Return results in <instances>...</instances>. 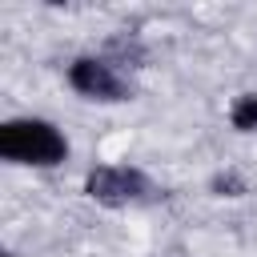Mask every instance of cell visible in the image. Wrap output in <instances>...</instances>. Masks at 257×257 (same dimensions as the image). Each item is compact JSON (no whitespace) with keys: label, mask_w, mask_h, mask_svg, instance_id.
<instances>
[{"label":"cell","mask_w":257,"mask_h":257,"mask_svg":"<svg viewBox=\"0 0 257 257\" xmlns=\"http://www.w3.org/2000/svg\"><path fill=\"white\" fill-rule=\"evenodd\" d=\"M0 161L56 169L68 161V137L44 116H8L0 124Z\"/></svg>","instance_id":"cell-1"},{"label":"cell","mask_w":257,"mask_h":257,"mask_svg":"<svg viewBox=\"0 0 257 257\" xmlns=\"http://www.w3.org/2000/svg\"><path fill=\"white\" fill-rule=\"evenodd\" d=\"M161 189L153 185V177L137 165H92L84 173V197L104 205V209H128V205H145L153 201Z\"/></svg>","instance_id":"cell-2"},{"label":"cell","mask_w":257,"mask_h":257,"mask_svg":"<svg viewBox=\"0 0 257 257\" xmlns=\"http://www.w3.org/2000/svg\"><path fill=\"white\" fill-rule=\"evenodd\" d=\"M68 84H72V92H80L84 100H96V104H120V100H133V92H137L128 68H120L104 52L76 56L68 64Z\"/></svg>","instance_id":"cell-3"},{"label":"cell","mask_w":257,"mask_h":257,"mask_svg":"<svg viewBox=\"0 0 257 257\" xmlns=\"http://www.w3.org/2000/svg\"><path fill=\"white\" fill-rule=\"evenodd\" d=\"M229 124L237 133H257V92H241L229 108Z\"/></svg>","instance_id":"cell-4"},{"label":"cell","mask_w":257,"mask_h":257,"mask_svg":"<svg viewBox=\"0 0 257 257\" xmlns=\"http://www.w3.org/2000/svg\"><path fill=\"white\" fill-rule=\"evenodd\" d=\"M209 193L213 197H245L249 193V181L237 173V169H221L209 177Z\"/></svg>","instance_id":"cell-5"}]
</instances>
